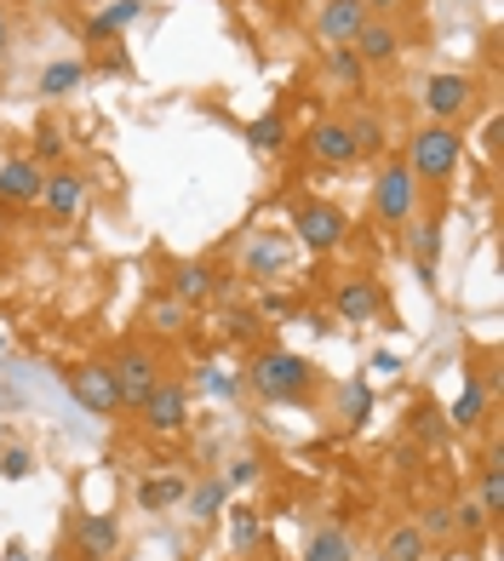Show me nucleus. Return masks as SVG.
Returning a JSON list of instances; mask_svg holds the SVG:
<instances>
[{
	"label": "nucleus",
	"instance_id": "f257e3e1",
	"mask_svg": "<svg viewBox=\"0 0 504 561\" xmlns=\"http://www.w3.org/2000/svg\"><path fill=\"white\" fill-rule=\"evenodd\" d=\"M247 385L259 390L264 401H305L310 385H316V367L305 362V355L293 350H259L247 367Z\"/></svg>",
	"mask_w": 504,
	"mask_h": 561
},
{
	"label": "nucleus",
	"instance_id": "f03ea898",
	"mask_svg": "<svg viewBox=\"0 0 504 561\" xmlns=\"http://www.w3.org/2000/svg\"><path fill=\"white\" fill-rule=\"evenodd\" d=\"M465 161V133L459 126H419V133L408 138V156H401V167H408L413 178H424V184H447L453 172H459Z\"/></svg>",
	"mask_w": 504,
	"mask_h": 561
},
{
	"label": "nucleus",
	"instance_id": "7ed1b4c3",
	"mask_svg": "<svg viewBox=\"0 0 504 561\" xmlns=\"http://www.w3.org/2000/svg\"><path fill=\"white\" fill-rule=\"evenodd\" d=\"M110 373H115V390H121V413H138L144 396L161 385V362H156V350H144V344H126L110 362Z\"/></svg>",
	"mask_w": 504,
	"mask_h": 561
},
{
	"label": "nucleus",
	"instance_id": "20e7f679",
	"mask_svg": "<svg viewBox=\"0 0 504 561\" xmlns=\"http://www.w3.org/2000/svg\"><path fill=\"white\" fill-rule=\"evenodd\" d=\"M69 396H75V407H81V413H92V419H110V413H121V390H115V373H110V362L69 367Z\"/></svg>",
	"mask_w": 504,
	"mask_h": 561
},
{
	"label": "nucleus",
	"instance_id": "39448f33",
	"mask_svg": "<svg viewBox=\"0 0 504 561\" xmlns=\"http://www.w3.org/2000/svg\"><path fill=\"white\" fill-rule=\"evenodd\" d=\"M419 178L401 167V161H385V172H378V184H373V213L378 224H408L413 207H419Z\"/></svg>",
	"mask_w": 504,
	"mask_h": 561
},
{
	"label": "nucleus",
	"instance_id": "423d86ee",
	"mask_svg": "<svg viewBox=\"0 0 504 561\" xmlns=\"http://www.w3.org/2000/svg\"><path fill=\"white\" fill-rule=\"evenodd\" d=\"M293 241L305 252H333L344 241V213L333 201H305V207L293 213Z\"/></svg>",
	"mask_w": 504,
	"mask_h": 561
},
{
	"label": "nucleus",
	"instance_id": "0eeeda50",
	"mask_svg": "<svg viewBox=\"0 0 504 561\" xmlns=\"http://www.w3.org/2000/svg\"><path fill=\"white\" fill-rule=\"evenodd\" d=\"M424 110H431L436 126H453L476 110V81L470 75H431L424 81Z\"/></svg>",
	"mask_w": 504,
	"mask_h": 561
},
{
	"label": "nucleus",
	"instance_id": "6e6552de",
	"mask_svg": "<svg viewBox=\"0 0 504 561\" xmlns=\"http://www.w3.org/2000/svg\"><path fill=\"white\" fill-rule=\"evenodd\" d=\"M138 413H144V424L156 430V436H179V430L190 424V390H184V385H167V378H161V385L144 396Z\"/></svg>",
	"mask_w": 504,
	"mask_h": 561
},
{
	"label": "nucleus",
	"instance_id": "1a4fd4ad",
	"mask_svg": "<svg viewBox=\"0 0 504 561\" xmlns=\"http://www.w3.org/2000/svg\"><path fill=\"white\" fill-rule=\"evenodd\" d=\"M293 229L282 236V229H264V236H252L247 241V270L259 275V280H282L287 270H293Z\"/></svg>",
	"mask_w": 504,
	"mask_h": 561
},
{
	"label": "nucleus",
	"instance_id": "9d476101",
	"mask_svg": "<svg viewBox=\"0 0 504 561\" xmlns=\"http://www.w3.org/2000/svg\"><path fill=\"white\" fill-rule=\"evenodd\" d=\"M41 190H46V172H41V161H30V156H12L7 167H0V207H35Z\"/></svg>",
	"mask_w": 504,
	"mask_h": 561
},
{
	"label": "nucleus",
	"instance_id": "9b49d317",
	"mask_svg": "<svg viewBox=\"0 0 504 561\" xmlns=\"http://www.w3.org/2000/svg\"><path fill=\"white\" fill-rule=\"evenodd\" d=\"M333 310H339L344 321L367 327L378 310H385V293H378V280H373V275H344V280H339V293H333Z\"/></svg>",
	"mask_w": 504,
	"mask_h": 561
},
{
	"label": "nucleus",
	"instance_id": "f8f14e48",
	"mask_svg": "<svg viewBox=\"0 0 504 561\" xmlns=\"http://www.w3.org/2000/svg\"><path fill=\"white\" fill-rule=\"evenodd\" d=\"M367 18H373V12L362 7V0H321L316 30H321V41H327V46H350Z\"/></svg>",
	"mask_w": 504,
	"mask_h": 561
},
{
	"label": "nucleus",
	"instance_id": "ddd939ff",
	"mask_svg": "<svg viewBox=\"0 0 504 561\" xmlns=\"http://www.w3.org/2000/svg\"><path fill=\"white\" fill-rule=\"evenodd\" d=\"M41 201H46V213H53L58 224H69L75 213H81V201H87V178L81 172H53L46 190H41Z\"/></svg>",
	"mask_w": 504,
	"mask_h": 561
},
{
	"label": "nucleus",
	"instance_id": "4468645a",
	"mask_svg": "<svg viewBox=\"0 0 504 561\" xmlns=\"http://www.w3.org/2000/svg\"><path fill=\"white\" fill-rule=\"evenodd\" d=\"M350 46H356V58H362V64H390V58L401 53V35L390 30L385 18H367L362 30H356V41H350Z\"/></svg>",
	"mask_w": 504,
	"mask_h": 561
},
{
	"label": "nucleus",
	"instance_id": "2eb2a0df",
	"mask_svg": "<svg viewBox=\"0 0 504 561\" xmlns=\"http://www.w3.org/2000/svg\"><path fill=\"white\" fill-rule=\"evenodd\" d=\"M310 156L327 161V167H350L356 161V144H350V126L344 121H321L310 133Z\"/></svg>",
	"mask_w": 504,
	"mask_h": 561
},
{
	"label": "nucleus",
	"instance_id": "dca6fc26",
	"mask_svg": "<svg viewBox=\"0 0 504 561\" xmlns=\"http://www.w3.org/2000/svg\"><path fill=\"white\" fill-rule=\"evenodd\" d=\"M218 293V275H213V264H179L172 270V298L184 304V310H195V304H207Z\"/></svg>",
	"mask_w": 504,
	"mask_h": 561
},
{
	"label": "nucleus",
	"instance_id": "f3484780",
	"mask_svg": "<svg viewBox=\"0 0 504 561\" xmlns=\"http://www.w3.org/2000/svg\"><path fill=\"white\" fill-rule=\"evenodd\" d=\"M436 259H442V224L424 218V224L413 229V270H419L424 287H436Z\"/></svg>",
	"mask_w": 504,
	"mask_h": 561
},
{
	"label": "nucleus",
	"instance_id": "a211bd4d",
	"mask_svg": "<svg viewBox=\"0 0 504 561\" xmlns=\"http://www.w3.org/2000/svg\"><path fill=\"white\" fill-rule=\"evenodd\" d=\"M488 419V378H470V385L459 390V401L447 407V424L453 430H476Z\"/></svg>",
	"mask_w": 504,
	"mask_h": 561
},
{
	"label": "nucleus",
	"instance_id": "6ab92c4d",
	"mask_svg": "<svg viewBox=\"0 0 504 561\" xmlns=\"http://www.w3.org/2000/svg\"><path fill=\"white\" fill-rule=\"evenodd\" d=\"M75 539H81V556H110L121 545V527L110 516H81L75 522Z\"/></svg>",
	"mask_w": 504,
	"mask_h": 561
},
{
	"label": "nucleus",
	"instance_id": "aec40b11",
	"mask_svg": "<svg viewBox=\"0 0 504 561\" xmlns=\"http://www.w3.org/2000/svg\"><path fill=\"white\" fill-rule=\"evenodd\" d=\"M133 18H144V0H115V7H104V12L87 23V41H110V35H121Z\"/></svg>",
	"mask_w": 504,
	"mask_h": 561
},
{
	"label": "nucleus",
	"instance_id": "412c9836",
	"mask_svg": "<svg viewBox=\"0 0 504 561\" xmlns=\"http://www.w3.org/2000/svg\"><path fill=\"white\" fill-rule=\"evenodd\" d=\"M344 126H350V144H356V161H362V156H385V121H378V115L356 110Z\"/></svg>",
	"mask_w": 504,
	"mask_h": 561
},
{
	"label": "nucleus",
	"instance_id": "4be33fe9",
	"mask_svg": "<svg viewBox=\"0 0 504 561\" xmlns=\"http://www.w3.org/2000/svg\"><path fill=\"white\" fill-rule=\"evenodd\" d=\"M247 144L259 149V156H275V149L287 144V115H282V110H264L259 121L247 126Z\"/></svg>",
	"mask_w": 504,
	"mask_h": 561
},
{
	"label": "nucleus",
	"instance_id": "5701e85b",
	"mask_svg": "<svg viewBox=\"0 0 504 561\" xmlns=\"http://www.w3.org/2000/svg\"><path fill=\"white\" fill-rule=\"evenodd\" d=\"M305 561H356V545H350L344 527H321L316 539L305 545Z\"/></svg>",
	"mask_w": 504,
	"mask_h": 561
},
{
	"label": "nucleus",
	"instance_id": "b1692460",
	"mask_svg": "<svg viewBox=\"0 0 504 561\" xmlns=\"http://www.w3.org/2000/svg\"><path fill=\"white\" fill-rule=\"evenodd\" d=\"M184 493H190L184 476H156V481H144V488H138V504L144 510H172V504H184Z\"/></svg>",
	"mask_w": 504,
	"mask_h": 561
},
{
	"label": "nucleus",
	"instance_id": "393cba45",
	"mask_svg": "<svg viewBox=\"0 0 504 561\" xmlns=\"http://www.w3.org/2000/svg\"><path fill=\"white\" fill-rule=\"evenodd\" d=\"M87 81V69L75 64V58H64V64H46L41 69V98H64V92H75Z\"/></svg>",
	"mask_w": 504,
	"mask_h": 561
},
{
	"label": "nucleus",
	"instance_id": "a878e982",
	"mask_svg": "<svg viewBox=\"0 0 504 561\" xmlns=\"http://www.w3.org/2000/svg\"><path fill=\"white\" fill-rule=\"evenodd\" d=\"M482 510H488V516L504 510V458H499V447L482 458Z\"/></svg>",
	"mask_w": 504,
	"mask_h": 561
},
{
	"label": "nucleus",
	"instance_id": "bb28decb",
	"mask_svg": "<svg viewBox=\"0 0 504 561\" xmlns=\"http://www.w3.org/2000/svg\"><path fill=\"white\" fill-rule=\"evenodd\" d=\"M362 58H356V46H333L327 53V81H339V87H362Z\"/></svg>",
	"mask_w": 504,
	"mask_h": 561
},
{
	"label": "nucleus",
	"instance_id": "cd10ccee",
	"mask_svg": "<svg viewBox=\"0 0 504 561\" xmlns=\"http://www.w3.org/2000/svg\"><path fill=\"white\" fill-rule=\"evenodd\" d=\"M241 385H247L241 373H224V367H213V362L195 367V390H207V396H241Z\"/></svg>",
	"mask_w": 504,
	"mask_h": 561
},
{
	"label": "nucleus",
	"instance_id": "c85d7f7f",
	"mask_svg": "<svg viewBox=\"0 0 504 561\" xmlns=\"http://www.w3.org/2000/svg\"><path fill=\"white\" fill-rule=\"evenodd\" d=\"M385 561H424V533H419V522H408V527H396V533H390Z\"/></svg>",
	"mask_w": 504,
	"mask_h": 561
},
{
	"label": "nucleus",
	"instance_id": "c756f323",
	"mask_svg": "<svg viewBox=\"0 0 504 561\" xmlns=\"http://www.w3.org/2000/svg\"><path fill=\"white\" fill-rule=\"evenodd\" d=\"M230 539H236V550H259V539H264L259 510H247V504H236V510H230Z\"/></svg>",
	"mask_w": 504,
	"mask_h": 561
},
{
	"label": "nucleus",
	"instance_id": "7c9ffc66",
	"mask_svg": "<svg viewBox=\"0 0 504 561\" xmlns=\"http://www.w3.org/2000/svg\"><path fill=\"white\" fill-rule=\"evenodd\" d=\"M224 493H230L224 481H201L195 493H184V499H190V516H195V522H213V516H218V504H224Z\"/></svg>",
	"mask_w": 504,
	"mask_h": 561
},
{
	"label": "nucleus",
	"instance_id": "2f4dec72",
	"mask_svg": "<svg viewBox=\"0 0 504 561\" xmlns=\"http://www.w3.org/2000/svg\"><path fill=\"white\" fill-rule=\"evenodd\" d=\"M344 419H350V430H362L373 419V385L367 378H356V385L344 390Z\"/></svg>",
	"mask_w": 504,
	"mask_h": 561
},
{
	"label": "nucleus",
	"instance_id": "473e14b6",
	"mask_svg": "<svg viewBox=\"0 0 504 561\" xmlns=\"http://www.w3.org/2000/svg\"><path fill=\"white\" fill-rule=\"evenodd\" d=\"M493 516H488V510L482 504H459V510H453V527H459V533H482Z\"/></svg>",
	"mask_w": 504,
	"mask_h": 561
},
{
	"label": "nucleus",
	"instance_id": "72a5a7b5",
	"mask_svg": "<svg viewBox=\"0 0 504 561\" xmlns=\"http://www.w3.org/2000/svg\"><path fill=\"white\" fill-rule=\"evenodd\" d=\"M0 470H7L12 481H23L35 465H30V453H23V447H7V453H0Z\"/></svg>",
	"mask_w": 504,
	"mask_h": 561
},
{
	"label": "nucleus",
	"instance_id": "f704fd0d",
	"mask_svg": "<svg viewBox=\"0 0 504 561\" xmlns=\"http://www.w3.org/2000/svg\"><path fill=\"white\" fill-rule=\"evenodd\" d=\"M179 321H184V304H179V298L156 304V327H161V333H179Z\"/></svg>",
	"mask_w": 504,
	"mask_h": 561
},
{
	"label": "nucleus",
	"instance_id": "c9c22d12",
	"mask_svg": "<svg viewBox=\"0 0 504 561\" xmlns=\"http://www.w3.org/2000/svg\"><path fill=\"white\" fill-rule=\"evenodd\" d=\"M252 476H259V465H252V458H236V465L224 470V488H247Z\"/></svg>",
	"mask_w": 504,
	"mask_h": 561
},
{
	"label": "nucleus",
	"instance_id": "e433bc0d",
	"mask_svg": "<svg viewBox=\"0 0 504 561\" xmlns=\"http://www.w3.org/2000/svg\"><path fill=\"white\" fill-rule=\"evenodd\" d=\"M259 316H270V321H275V316H293V304H287L282 293H264V298H259Z\"/></svg>",
	"mask_w": 504,
	"mask_h": 561
},
{
	"label": "nucleus",
	"instance_id": "4c0bfd02",
	"mask_svg": "<svg viewBox=\"0 0 504 561\" xmlns=\"http://www.w3.org/2000/svg\"><path fill=\"white\" fill-rule=\"evenodd\" d=\"M46 156H53V161L64 156V133H58V126H46V133H41V161Z\"/></svg>",
	"mask_w": 504,
	"mask_h": 561
},
{
	"label": "nucleus",
	"instance_id": "58836bf2",
	"mask_svg": "<svg viewBox=\"0 0 504 561\" xmlns=\"http://www.w3.org/2000/svg\"><path fill=\"white\" fill-rule=\"evenodd\" d=\"M447 527H453V516H447V504H436L431 516H424V527H419V533H447Z\"/></svg>",
	"mask_w": 504,
	"mask_h": 561
},
{
	"label": "nucleus",
	"instance_id": "ea45409f",
	"mask_svg": "<svg viewBox=\"0 0 504 561\" xmlns=\"http://www.w3.org/2000/svg\"><path fill=\"white\" fill-rule=\"evenodd\" d=\"M230 333H236V339H252V333H259V327H252V316L241 310V316H230Z\"/></svg>",
	"mask_w": 504,
	"mask_h": 561
},
{
	"label": "nucleus",
	"instance_id": "a19ab883",
	"mask_svg": "<svg viewBox=\"0 0 504 561\" xmlns=\"http://www.w3.org/2000/svg\"><path fill=\"white\" fill-rule=\"evenodd\" d=\"M362 7L373 12V7H385V12H396V7H408V0H362Z\"/></svg>",
	"mask_w": 504,
	"mask_h": 561
},
{
	"label": "nucleus",
	"instance_id": "79ce46f5",
	"mask_svg": "<svg viewBox=\"0 0 504 561\" xmlns=\"http://www.w3.org/2000/svg\"><path fill=\"white\" fill-rule=\"evenodd\" d=\"M0 53H7V18H0Z\"/></svg>",
	"mask_w": 504,
	"mask_h": 561
},
{
	"label": "nucleus",
	"instance_id": "37998d69",
	"mask_svg": "<svg viewBox=\"0 0 504 561\" xmlns=\"http://www.w3.org/2000/svg\"><path fill=\"white\" fill-rule=\"evenodd\" d=\"M30 7H53V0H30Z\"/></svg>",
	"mask_w": 504,
	"mask_h": 561
},
{
	"label": "nucleus",
	"instance_id": "c03bdc74",
	"mask_svg": "<svg viewBox=\"0 0 504 561\" xmlns=\"http://www.w3.org/2000/svg\"><path fill=\"white\" fill-rule=\"evenodd\" d=\"M81 561H104V556H81Z\"/></svg>",
	"mask_w": 504,
	"mask_h": 561
},
{
	"label": "nucleus",
	"instance_id": "a18cd8bd",
	"mask_svg": "<svg viewBox=\"0 0 504 561\" xmlns=\"http://www.w3.org/2000/svg\"><path fill=\"white\" fill-rule=\"evenodd\" d=\"M0 350H7V333H0Z\"/></svg>",
	"mask_w": 504,
	"mask_h": 561
}]
</instances>
